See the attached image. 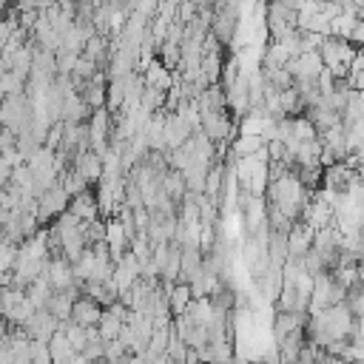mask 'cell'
I'll list each match as a JSON object with an SVG mask.
<instances>
[{
  "label": "cell",
  "mask_w": 364,
  "mask_h": 364,
  "mask_svg": "<svg viewBox=\"0 0 364 364\" xmlns=\"http://www.w3.org/2000/svg\"><path fill=\"white\" fill-rule=\"evenodd\" d=\"M284 68H287L296 80H318V74H321V68H324V60H321L318 51H299L296 57L287 60Z\"/></svg>",
  "instance_id": "obj_4"
},
{
  "label": "cell",
  "mask_w": 364,
  "mask_h": 364,
  "mask_svg": "<svg viewBox=\"0 0 364 364\" xmlns=\"http://www.w3.org/2000/svg\"><path fill=\"white\" fill-rule=\"evenodd\" d=\"M6 242V230H3V225H0V245Z\"/></svg>",
  "instance_id": "obj_19"
},
{
  "label": "cell",
  "mask_w": 364,
  "mask_h": 364,
  "mask_svg": "<svg viewBox=\"0 0 364 364\" xmlns=\"http://www.w3.org/2000/svg\"><path fill=\"white\" fill-rule=\"evenodd\" d=\"M71 165H74V171H77L82 179H88L91 185H94V182H100V179H102V173H105L102 154H100V151H94V148H85L82 154H77Z\"/></svg>",
  "instance_id": "obj_5"
},
{
  "label": "cell",
  "mask_w": 364,
  "mask_h": 364,
  "mask_svg": "<svg viewBox=\"0 0 364 364\" xmlns=\"http://www.w3.org/2000/svg\"><path fill=\"white\" fill-rule=\"evenodd\" d=\"M68 210H71V213H77L82 222H91V219L102 216V213H100V199H97V193H94L91 188H85V191L74 193V196H71V202H68Z\"/></svg>",
  "instance_id": "obj_9"
},
{
  "label": "cell",
  "mask_w": 364,
  "mask_h": 364,
  "mask_svg": "<svg viewBox=\"0 0 364 364\" xmlns=\"http://www.w3.org/2000/svg\"><path fill=\"white\" fill-rule=\"evenodd\" d=\"M71 202V193L63 188V182H54L51 188H46L40 196H37V219L40 225H48L54 222Z\"/></svg>",
  "instance_id": "obj_2"
},
{
  "label": "cell",
  "mask_w": 364,
  "mask_h": 364,
  "mask_svg": "<svg viewBox=\"0 0 364 364\" xmlns=\"http://www.w3.org/2000/svg\"><path fill=\"white\" fill-rule=\"evenodd\" d=\"M262 145H267V139H264L262 134H239V136H233L230 154H233V159H239V156H250V154H256Z\"/></svg>",
  "instance_id": "obj_12"
},
{
  "label": "cell",
  "mask_w": 364,
  "mask_h": 364,
  "mask_svg": "<svg viewBox=\"0 0 364 364\" xmlns=\"http://www.w3.org/2000/svg\"><path fill=\"white\" fill-rule=\"evenodd\" d=\"M48 347H51V361L68 364V361H74V358H77V350L71 347V341H68L65 330H60V327H57V333L48 338Z\"/></svg>",
  "instance_id": "obj_11"
},
{
  "label": "cell",
  "mask_w": 364,
  "mask_h": 364,
  "mask_svg": "<svg viewBox=\"0 0 364 364\" xmlns=\"http://www.w3.org/2000/svg\"><path fill=\"white\" fill-rule=\"evenodd\" d=\"M102 304L100 301H94L91 296H77L74 299V307H71V318L77 321V324H82V327H94L97 321H100V316H102Z\"/></svg>",
  "instance_id": "obj_8"
},
{
  "label": "cell",
  "mask_w": 364,
  "mask_h": 364,
  "mask_svg": "<svg viewBox=\"0 0 364 364\" xmlns=\"http://www.w3.org/2000/svg\"><path fill=\"white\" fill-rule=\"evenodd\" d=\"M344 296H347V287L333 276V270H324V273L313 276L310 313L313 310H321V307H330V304H338V301H344Z\"/></svg>",
  "instance_id": "obj_1"
},
{
  "label": "cell",
  "mask_w": 364,
  "mask_h": 364,
  "mask_svg": "<svg viewBox=\"0 0 364 364\" xmlns=\"http://www.w3.org/2000/svg\"><path fill=\"white\" fill-rule=\"evenodd\" d=\"M3 344H6V336H0V350H3Z\"/></svg>",
  "instance_id": "obj_20"
},
{
  "label": "cell",
  "mask_w": 364,
  "mask_h": 364,
  "mask_svg": "<svg viewBox=\"0 0 364 364\" xmlns=\"http://www.w3.org/2000/svg\"><path fill=\"white\" fill-rule=\"evenodd\" d=\"M307 344V330L304 327H296L293 333H287L284 338L276 341L279 347V361H299V350Z\"/></svg>",
  "instance_id": "obj_10"
},
{
  "label": "cell",
  "mask_w": 364,
  "mask_h": 364,
  "mask_svg": "<svg viewBox=\"0 0 364 364\" xmlns=\"http://www.w3.org/2000/svg\"><path fill=\"white\" fill-rule=\"evenodd\" d=\"M57 327H60V318H57L51 310H46V307H40V310L26 321L28 336H31V338H43V341H48V338L57 333Z\"/></svg>",
  "instance_id": "obj_7"
},
{
  "label": "cell",
  "mask_w": 364,
  "mask_h": 364,
  "mask_svg": "<svg viewBox=\"0 0 364 364\" xmlns=\"http://www.w3.org/2000/svg\"><path fill=\"white\" fill-rule=\"evenodd\" d=\"M122 324H125V321H122L111 307H105V310H102V316H100V321H97V330H100L102 341H114V338H119Z\"/></svg>",
  "instance_id": "obj_15"
},
{
  "label": "cell",
  "mask_w": 364,
  "mask_h": 364,
  "mask_svg": "<svg viewBox=\"0 0 364 364\" xmlns=\"http://www.w3.org/2000/svg\"><path fill=\"white\" fill-rule=\"evenodd\" d=\"M313 239H316V230L304 222V219H296L293 228L287 230V247H290V259H301L310 247H313Z\"/></svg>",
  "instance_id": "obj_6"
},
{
  "label": "cell",
  "mask_w": 364,
  "mask_h": 364,
  "mask_svg": "<svg viewBox=\"0 0 364 364\" xmlns=\"http://www.w3.org/2000/svg\"><path fill=\"white\" fill-rule=\"evenodd\" d=\"M31 361H37V364L51 361V347H48V341H43V338H31Z\"/></svg>",
  "instance_id": "obj_17"
},
{
  "label": "cell",
  "mask_w": 364,
  "mask_h": 364,
  "mask_svg": "<svg viewBox=\"0 0 364 364\" xmlns=\"http://www.w3.org/2000/svg\"><path fill=\"white\" fill-rule=\"evenodd\" d=\"M168 301H171V313H173V316L185 313L188 304L193 301L191 284H188V282H173V287H171V293H168Z\"/></svg>",
  "instance_id": "obj_14"
},
{
  "label": "cell",
  "mask_w": 364,
  "mask_h": 364,
  "mask_svg": "<svg viewBox=\"0 0 364 364\" xmlns=\"http://www.w3.org/2000/svg\"><path fill=\"white\" fill-rule=\"evenodd\" d=\"M0 105H3V94H0Z\"/></svg>",
  "instance_id": "obj_21"
},
{
  "label": "cell",
  "mask_w": 364,
  "mask_h": 364,
  "mask_svg": "<svg viewBox=\"0 0 364 364\" xmlns=\"http://www.w3.org/2000/svg\"><path fill=\"white\" fill-rule=\"evenodd\" d=\"M358 279L364 282V259H358Z\"/></svg>",
  "instance_id": "obj_18"
},
{
  "label": "cell",
  "mask_w": 364,
  "mask_h": 364,
  "mask_svg": "<svg viewBox=\"0 0 364 364\" xmlns=\"http://www.w3.org/2000/svg\"><path fill=\"white\" fill-rule=\"evenodd\" d=\"M111 134H114V117L108 114V108H94V114L88 117V139H91V148L105 154L108 145H111Z\"/></svg>",
  "instance_id": "obj_3"
},
{
  "label": "cell",
  "mask_w": 364,
  "mask_h": 364,
  "mask_svg": "<svg viewBox=\"0 0 364 364\" xmlns=\"http://www.w3.org/2000/svg\"><path fill=\"white\" fill-rule=\"evenodd\" d=\"M162 188H165V193H168L171 199L182 202V196L188 193V185H185V173H182L179 168H168V171L162 173Z\"/></svg>",
  "instance_id": "obj_13"
},
{
  "label": "cell",
  "mask_w": 364,
  "mask_h": 364,
  "mask_svg": "<svg viewBox=\"0 0 364 364\" xmlns=\"http://www.w3.org/2000/svg\"><path fill=\"white\" fill-rule=\"evenodd\" d=\"M165 97H168V91H162L156 85H145L142 94H139V108L148 111V114H154V111L165 108Z\"/></svg>",
  "instance_id": "obj_16"
}]
</instances>
